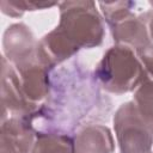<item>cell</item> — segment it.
<instances>
[{
    "mask_svg": "<svg viewBox=\"0 0 153 153\" xmlns=\"http://www.w3.org/2000/svg\"><path fill=\"white\" fill-rule=\"evenodd\" d=\"M93 78L109 93L123 94L136 90L148 79L135 51L126 45L110 47L97 63Z\"/></svg>",
    "mask_w": 153,
    "mask_h": 153,
    "instance_id": "obj_2",
    "label": "cell"
},
{
    "mask_svg": "<svg viewBox=\"0 0 153 153\" xmlns=\"http://www.w3.org/2000/svg\"><path fill=\"white\" fill-rule=\"evenodd\" d=\"M135 54L139 57L148 79L153 80V43L136 49Z\"/></svg>",
    "mask_w": 153,
    "mask_h": 153,
    "instance_id": "obj_13",
    "label": "cell"
},
{
    "mask_svg": "<svg viewBox=\"0 0 153 153\" xmlns=\"http://www.w3.org/2000/svg\"><path fill=\"white\" fill-rule=\"evenodd\" d=\"M10 69L23 98L37 110L38 104L49 96L51 88V69L41 63L37 57L17 66L11 65Z\"/></svg>",
    "mask_w": 153,
    "mask_h": 153,
    "instance_id": "obj_4",
    "label": "cell"
},
{
    "mask_svg": "<svg viewBox=\"0 0 153 153\" xmlns=\"http://www.w3.org/2000/svg\"><path fill=\"white\" fill-rule=\"evenodd\" d=\"M59 4L60 2L36 1V0H1L0 8L4 14L13 18H18L22 17L25 11L44 10L53 6H59Z\"/></svg>",
    "mask_w": 153,
    "mask_h": 153,
    "instance_id": "obj_11",
    "label": "cell"
},
{
    "mask_svg": "<svg viewBox=\"0 0 153 153\" xmlns=\"http://www.w3.org/2000/svg\"><path fill=\"white\" fill-rule=\"evenodd\" d=\"M143 122L153 130V80L147 79L134 92L131 100Z\"/></svg>",
    "mask_w": 153,
    "mask_h": 153,
    "instance_id": "obj_10",
    "label": "cell"
},
{
    "mask_svg": "<svg viewBox=\"0 0 153 153\" xmlns=\"http://www.w3.org/2000/svg\"><path fill=\"white\" fill-rule=\"evenodd\" d=\"M37 43L29 26L23 23L12 24L4 32V56L13 66L31 61L36 59Z\"/></svg>",
    "mask_w": 153,
    "mask_h": 153,
    "instance_id": "obj_6",
    "label": "cell"
},
{
    "mask_svg": "<svg viewBox=\"0 0 153 153\" xmlns=\"http://www.w3.org/2000/svg\"><path fill=\"white\" fill-rule=\"evenodd\" d=\"M37 131L29 116H11L1 121L0 153H29Z\"/></svg>",
    "mask_w": 153,
    "mask_h": 153,
    "instance_id": "obj_5",
    "label": "cell"
},
{
    "mask_svg": "<svg viewBox=\"0 0 153 153\" xmlns=\"http://www.w3.org/2000/svg\"><path fill=\"white\" fill-rule=\"evenodd\" d=\"M29 153H74L73 135L61 133H37Z\"/></svg>",
    "mask_w": 153,
    "mask_h": 153,
    "instance_id": "obj_9",
    "label": "cell"
},
{
    "mask_svg": "<svg viewBox=\"0 0 153 153\" xmlns=\"http://www.w3.org/2000/svg\"><path fill=\"white\" fill-rule=\"evenodd\" d=\"M74 153H112L115 141L111 130L103 124H86L73 135Z\"/></svg>",
    "mask_w": 153,
    "mask_h": 153,
    "instance_id": "obj_8",
    "label": "cell"
},
{
    "mask_svg": "<svg viewBox=\"0 0 153 153\" xmlns=\"http://www.w3.org/2000/svg\"><path fill=\"white\" fill-rule=\"evenodd\" d=\"M152 153H153V151H152Z\"/></svg>",
    "mask_w": 153,
    "mask_h": 153,
    "instance_id": "obj_15",
    "label": "cell"
},
{
    "mask_svg": "<svg viewBox=\"0 0 153 153\" xmlns=\"http://www.w3.org/2000/svg\"><path fill=\"white\" fill-rule=\"evenodd\" d=\"M114 129L120 153H152L153 130L140 117L131 100L116 110Z\"/></svg>",
    "mask_w": 153,
    "mask_h": 153,
    "instance_id": "obj_3",
    "label": "cell"
},
{
    "mask_svg": "<svg viewBox=\"0 0 153 153\" xmlns=\"http://www.w3.org/2000/svg\"><path fill=\"white\" fill-rule=\"evenodd\" d=\"M116 44L131 48L134 51L152 43L147 24L140 16L129 12L108 25Z\"/></svg>",
    "mask_w": 153,
    "mask_h": 153,
    "instance_id": "obj_7",
    "label": "cell"
},
{
    "mask_svg": "<svg viewBox=\"0 0 153 153\" xmlns=\"http://www.w3.org/2000/svg\"><path fill=\"white\" fill-rule=\"evenodd\" d=\"M141 17L143 18V20L146 22L147 24V29H148V33H149V37H151V41L153 42V10L148 11V12H145L141 14Z\"/></svg>",
    "mask_w": 153,
    "mask_h": 153,
    "instance_id": "obj_14",
    "label": "cell"
},
{
    "mask_svg": "<svg viewBox=\"0 0 153 153\" xmlns=\"http://www.w3.org/2000/svg\"><path fill=\"white\" fill-rule=\"evenodd\" d=\"M59 25L37 43L36 57L53 69L82 48H94L104 38V19L94 1H62L59 4Z\"/></svg>",
    "mask_w": 153,
    "mask_h": 153,
    "instance_id": "obj_1",
    "label": "cell"
},
{
    "mask_svg": "<svg viewBox=\"0 0 153 153\" xmlns=\"http://www.w3.org/2000/svg\"><path fill=\"white\" fill-rule=\"evenodd\" d=\"M100 8L102 17L105 23L109 25L115 20L120 19L124 14L133 12L131 10L135 7V2L133 1H111V2H98Z\"/></svg>",
    "mask_w": 153,
    "mask_h": 153,
    "instance_id": "obj_12",
    "label": "cell"
}]
</instances>
